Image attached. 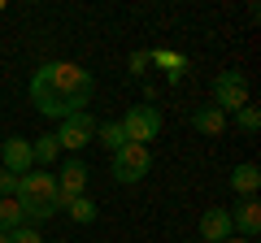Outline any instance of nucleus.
<instances>
[{"label": "nucleus", "mask_w": 261, "mask_h": 243, "mask_svg": "<svg viewBox=\"0 0 261 243\" xmlns=\"http://www.w3.org/2000/svg\"><path fill=\"white\" fill-rule=\"evenodd\" d=\"M27 92H31V104L44 117L65 122L70 113H83V104H92L96 78L83 66H74V61H48V66H39L31 74Z\"/></svg>", "instance_id": "f257e3e1"}, {"label": "nucleus", "mask_w": 261, "mask_h": 243, "mask_svg": "<svg viewBox=\"0 0 261 243\" xmlns=\"http://www.w3.org/2000/svg\"><path fill=\"white\" fill-rule=\"evenodd\" d=\"M13 204L22 208L27 226L48 222V217L61 213V191H57V178L48 169H31V174L18 178V191H13Z\"/></svg>", "instance_id": "f03ea898"}, {"label": "nucleus", "mask_w": 261, "mask_h": 243, "mask_svg": "<svg viewBox=\"0 0 261 243\" xmlns=\"http://www.w3.org/2000/svg\"><path fill=\"white\" fill-rule=\"evenodd\" d=\"M118 126H122V135H126V143H144V148H148V139L161 135V113H157V104H130Z\"/></svg>", "instance_id": "7ed1b4c3"}, {"label": "nucleus", "mask_w": 261, "mask_h": 243, "mask_svg": "<svg viewBox=\"0 0 261 243\" xmlns=\"http://www.w3.org/2000/svg\"><path fill=\"white\" fill-rule=\"evenodd\" d=\"M109 169H113V178H118L122 187H126V183H140V178L152 169V152L144 148V143H126V148L113 152Z\"/></svg>", "instance_id": "20e7f679"}, {"label": "nucleus", "mask_w": 261, "mask_h": 243, "mask_svg": "<svg viewBox=\"0 0 261 243\" xmlns=\"http://www.w3.org/2000/svg\"><path fill=\"white\" fill-rule=\"evenodd\" d=\"M248 104V78L240 70H222L214 78V109L218 113H240Z\"/></svg>", "instance_id": "39448f33"}, {"label": "nucleus", "mask_w": 261, "mask_h": 243, "mask_svg": "<svg viewBox=\"0 0 261 243\" xmlns=\"http://www.w3.org/2000/svg\"><path fill=\"white\" fill-rule=\"evenodd\" d=\"M96 139V117L92 113H70V117L61 122V131H57V143L61 148H70V152H79V148H87V143Z\"/></svg>", "instance_id": "423d86ee"}, {"label": "nucleus", "mask_w": 261, "mask_h": 243, "mask_svg": "<svg viewBox=\"0 0 261 243\" xmlns=\"http://www.w3.org/2000/svg\"><path fill=\"white\" fill-rule=\"evenodd\" d=\"M0 169H9V174H31L35 169V157H31V139L27 135H9V139L0 143Z\"/></svg>", "instance_id": "0eeeda50"}, {"label": "nucleus", "mask_w": 261, "mask_h": 243, "mask_svg": "<svg viewBox=\"0 0 261 243\" xmlns=\"http://www.w3.org/2000/svg\"><path fill=\"white\" fill-rule=\"evenodd\" d=\"M87 174H92V169H87L79 157L61 161V174H53L57 178V191H61V204H65V200H74V196H87Z\"/></svg>", "instance_id": "6e6552de"}, {"label": "nucleus", "mask_w": 261, "mask_h": 243, "mask_svg": "<svg viewBox=\"0 0 261 243\" xmlns=\"http://www.w3.org/2000/svg\"><path fill=\"white\" fill-rule=\"evenodd\" d=\"M231 208H205L200 213V239L205 243H226L231 239Z\"/></svg>", "instance_id": "1a4fd4ad"}, {"label": "nucleus", "mask_w": 261, "mask_h": 243, "mask_svg": "<svg viewBox=\"0 0 261 243\" xmlns=\"http://www.w3.org/2000/svg\"><path fill=\"white\" fill-rule=\"evenodd\" d=\"M231 230H240L244 239H257V230H261V204H257V200H244V204H235V213H231Z\"/></svg>", "instance_id": "9d476101"}, {"label": "nucleus", "mask_w": 261, "mask_h": 243, "mask_svg": "<svg viewBox=\"0 0 261 243\" xmlns=\"http://www.w3.org/2000/svg\"><path fill=\"white\" fill-rule=\"evenodd\" d=\"M226 183H231V191L235 196H257V187H261V169L252 165V161H244V165H235L231 169V178H226Z\"/></svg>", "instance_id": "9b49d317"}, {"label": "nucleus", "mask_w": 261, "mask_h": 243, "mask_svg": "<svg viewBox=\"0 0 261 243\" xmlns=\"http://www.w3.org/2000/svg\"><path fill=\"white\" fill-rule=\"evenodd\" d=\"M192 126H196L200 135H222V131H226V113H218L214 104H205V109L192 113Z\"/></svg>", "instance_id": "f8f14e48"}, {"label": "nucleus", "mask_w": 261, "mask_h": 243, "mask_svg": "<svg viewBox=\"0 0 261 243\" xmlns=\"http://www.w3.org/2000/svg\"><path fill=\"white\" fill-rule=\"evenodd\" d=\"M148 61L166 70V78H170V83H178V78H183V70H187V61H183L178 52H148Z\"/></svg>", "instance_id": "ddd939ff"}, {"label": "nucleus", "mask_w": 261, "mask_h": 243, "mask_svg": "<svg viewBox=\"0 0 261 243\" xmlns=\"http://www.w3.org/2000/svg\"><path fill=\"white\" fill-rule=\"evenodd\" d=\"M57 152H61L57 135H39V139H31V157H35V165H53Z\"/></svg>", "instance_id": "4468645a"}, {"label": "nucleus", "mask_w": 261, "mask_h": 243, "mask_svg": "<svg viewBox=\"0 0 261 243\" xmlns=\"http://www.w3.org/2000/svg\"><path fill=\"white\" fill-rule=\"evenodd\" d=\"M61 208H65L70 217H74L79 226H92V222H96V200H87V196H74V200H65Z\"/></svg>", "instance_id": "2eb2a0df"}, {"label": "nucleus", "mask_w": 261, "mask_h": 243, "mask_svg": "<svg viewBox=\"0 0 261 243\" xmlns=\"http://www.w3.org/2000/svg\"><path fill=\"white\" fill-rule=\"evenodd\" d=\"M96 143L109 148V152H118V148H126V135H122L118 122H100V126H96Z\"/></svg>", "instance_id": "dca6fc26"}, {"label": "nucleus", "mask_w": 261, "mask_h": 243, "mask_svg": "<svg viewBox=\"0 0 261 243\" xmlns=\"http://www.w3.org/2000/svg\"><path fill=\"white\" fill-rule=\"evenodd\" d=\"M18 226H27V217H22V208L13 204V200H0V230L13 234Z\"/></svg>", "instance_id": "f3484780"}, {"label": "nucleus", "mask_w": 261, "mask_h": 243, "mask_svg": "<svg viewBox=\"0 0 261 243\" xmlns=\"http://www.w3.org/2000/svg\"><path fill=\"white\" fill-rule=\"evenodd\" d=\"M235 126H240L244 135H257V131H261V113L252 109V104H244V109L235 113Z\"/></svg>", "instance_id": "a211bd4d"}, {"label": "nucleus", "mask_w": 261, "mask_h": 243, "mask_svg": "<svg viewBox=\"0 0 261 243\" xmlns=\"http://www.w3.org/2000/svg\"><path fill=\"white\" fill-rule=\"evenodd\" d=\"M9 243H48V239L35 230V226H18V230L9 234Z\"/></svg>", "instance_id": "6ab92c4d"}, {"label": "nucleus", "mask_w": 261, "mask_h": 243, "mask_svg": "<svg viewBox=\"0 0 261 243\" xmlns=\"http://www.w3.org/2000/svg\"><path fill=\"white\" fill-rule=\"evenodd\" d=\"M13 191H18V174L0 169V200H13Z\"/></svg>", "instance_id": "aec40b11"}, {"label": "nucleus", "mask_w": 261, "mask_h": 243, "mask_svg": "<svg viewBox=\"0 0 261 243\" xmlns=\"http://www.w3.org/2000/svg\"><path fill=\"white\" fill-rule=\"evenodd\" d=\"M152 61H148V52H130V74H144Z\"/></svg>", "instance_id": "412c9836"}, {"label": "nucleus", "mask_w": 261, "mask_h": 243, "mask_svg": "<svg viewBox=\"0 0 261 243\" xmlns=\"http://www.w3.org/2000/svg\"><path fill=\"white\" fill-rule=\"evenodd\" d=\"M226 243H252V239H235V234H231V239H226Z\"/></svg>", "instance_id": "4be33fe9"}, {"label": "nucleus", "mask_w": 261, "mask_h": 243, "mask_svg": "<svg viewBox=\"0 0 261 243\" xmlns=\"http://www.w3.org/2000/svg\"><path fill=\"white\" fill-rule=\"evenodd\" d=\"M0 243H9V234H5V230H0Z\"/></svg>", "instance_id": "5701e85b"}]
</instances>
